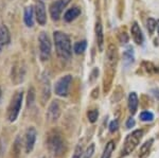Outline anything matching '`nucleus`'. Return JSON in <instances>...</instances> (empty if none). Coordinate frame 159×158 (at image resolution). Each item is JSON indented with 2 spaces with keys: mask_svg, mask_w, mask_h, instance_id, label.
I'll use <instances>...</instances> for the list:
<instances>
[{
  "mask_svg": "<svg viewBox=\"0 0 159 158\" xmlns=\"http://www.w3.org/2000/svg\"><path fill=\"white\" fill-rule=\"evenodd\" d=\"M130 32H132V36L134 38V42L137 45H142L143 40H144V37H143L142 31H141L139 25L137 22H134L130 28Z\"/></svg>",
  "mask_w": 159,
  "mask_h": 158,
  "instance_id": "13",
  "label": "nucleus"
},
{
  "mask_svg": "<svg viewBox=\"0 0 159 158\" xmlns=\"http://www.w3.org/2000/svg\"><path fill=\"white\" fill-rule=\"evenodd\" d=\"M61 116V107L60 104H58L57 101H53L52 103L50 104L49 108H48L47 111V118L49 119L50 121L54 122L60 118Z\"/></svg>",
  "mask_w": 159,
  "mask_h": 158,
  "instance_id": "10",
  "label": "nucleus"
},
{
  "mask_svg": "<svg viewBox=\"0 0 159 158\" xmlns=\"http://www.w3.org/2000/svg\"><path fill=\"white\" fill-rule=\"evenodd\" d=\"M142 136L143 132L141 129H137V131L133 132L132 134L127 135V137L125 138L124 141V147H123V154L129 155L134 151L138 144H139Z\"/></svg>",
  "mask_w": 159,
  "mask_h": 158,
  "instance_id": "4",
  "label": "nucleus"
},
{
  "mask_svg": "<svg viewBox=\"0 0 159 158\" xmlns=\"http://www.w3.org/2000/svg\"><path fill=\"white\" fill-rule=\"evenodd\" d=\"M118 127H119V123H118V120H114L110 122L109 124V131L111 132V133H114V132H116L118 129Z\"/></svg>",
  "mask_w": 159,
  "mask_h": 158,
  "instance_id": "29",
  "label": "nucleus"
},
{
  "mask_svg": "<svg viewBox=\"0 0 159 158\" xmlns=\"http://www.w3.org/2000/svg\"><path fill=\"white\" fill-rule=\"evenodd\" d=\"M86 47H87V42H86V40H81V42L75 43L73 50H74V52H75L76 54H82V53H84V51L86 50Z\"/></svg>",
  "mask_w": 159,
  "mask_h": 158,
  "instance_id": "19",
  "label": "nucleus"
},
{
  "mask_svg": "<svg viewBox=\"0 0 159 158\" xmlns=\"http://www.w3.org/2000/svg\"><path fill=\"white\" fill-rule=\"evenodd\" d=\"M106 63L108 66H114L116 65L117 63V60H118V53H117V48L115 47L114 45H109L108 48H107V51H106Z\"/></svg>",
  "mask_w": 159,
  "mask_h": 158,
  "instance_id": "11",
  "label": "nucleus"
},
{
  "mask_svg": "<svg viewBox=\"0 0 159 158\" xmlns=\"http://www.w3.org/2000/svg\"><path fill=\"white\" fill-rule=\"evenodd\" d=\"M22 99H24V93L22 90H19L15 93V96L13 97L11 103L9 105L7 108V120L10 122H14L17 119L21 108V104H22Z\"/></svg>",
  "mask_w": 159,
  "mask_h": 158,
  "instance_id": "3",
  "label": "nucleus"
},
{
  "mask_svg": "<svg viewBox=\"0 0 159 158\" xmlns=\"http://www.w3.org/2000/svg\"><path fill=\"white\" fill-rule=\"evenodd\" d=\"M138 108V97L136 93H130L129 96V113L134 115Z\"/></svg>",
  "mask_w": 159,
  "mask_h": 158,
  "instance_id": "17",
  "label": "nucleus"
},
{
  "mask_svg": "<svg viewBox=\"0 0 159 158\" xmlns=\"http://www.w3.org/2000/svg\"><path fill=\"white\" fill-rule=\"evenodd\" d=\"M157 31H158V34H159V20L157 21Z\"/></svg>",
  "mask_w": 159,
  "mask_h": 158,
  "instance_id": "32",
  "label": "nucleus"
},
{
  "mask_svg": "<svg viewBox=\"0 0 159 158\" xmlns=\"http://www.w3.org/2000/svg\"><path fill=\"white\" fill-rule=\"evenodd\" d=\"M96 37H97V45L99 50L103 51L104 49V34H103V27H102L101 20H98L96 24Z\"/></svg>",
  "mask_w": 159,
  "mask_h": 158,
  "instance_id": "12",
  "label": "nucleus"
},
{
  "mask_svg": "<svg viewBox=\"0 0 159 158\" xmlns=\"http://www.w3.org/2000/svg\"><path fill=\"white\" fill-rule=\"evenodd\" d=\"M115 147H116L115 142L114 141H109L108 143L106 144V147H105L104 152H103V154H102L101 158H110V157H111V154H112V152H114Z\"/></svg>",
  "mask_w": 159,
  "mask_h": 158,
  "instance_id": "18",
  "label": "nucleus"
},
{
  "mask_svg": "<svg viewBox=\"0 0 159 158\" xmlns=\"http://www.w3.org/2000/svg\"><path fill=\"white\" fill-rule=\"evenodd\" d=\"M48 147H49V151L53 156L60 157L65 153V142L61 138V134H58L57 132H52L49 135V137H48Z\"/></svg>",
  "mask_w": 159,
  "mask_h": 158,
  "instance_id": "2",
  "label": "nucleus"
},
{
  "mask_svg": "<svg viewBox=\"0 0 159 158\" xmlns=\"http://www.w3.org/2000/svg\"><path fill=\"white\" fill-rule=\"evenodd\" d=\"M71 82H72V76L71 75H65L61 76L60 80L55 83L54 86V90H55V95L60 96V97H66L68 95L69 88H70Z\"/></svg>",
  "mask_w": 159,
  "mask_h": 158,
  "instance_id": "6",
  "label": "nucleus"
},
{
  "mask_svg": "<svg viewBox=\"0 0 159 158\" xmlns=\"http://www.w3.org/2000/svg\"><path fill=\"white\" fill-rule=\"evenodd\" d=\"M82 155H83V147H82L81 144H78L75 150H74V154L72 158H81Z\"/></svg>",
  "mask_w": 159,
  "mask_h": 158,
  "instance_id": "26",
  "label": "nucleus"
},
{
  "mask_svg": "<svg viewBox=\"0 0 159 158\" xmlns=\"http://www.w3.org/2000/svg\"><path fill=\"white\" fill-rule=\"evenodd\" d=\"M50 97V85H49V80L45 79L43 81V101H47Z\"/></svg>",
  "mask_w": 159,
  "mask_h": 158,
  "instance_id": "21",
  "label": "nucleus"
},
{
  "mask_svg": "<svg viewBox=\"0 0 159 158\" xmlns=\"http://www.w3.org/2000/svg\"><path fill=\"white\" fill-rule=\"evenodd\" d=\"M124 60H125V62H129V64L134 63V52H133L132 47H129V49L124 52Z\"/></svg>",
  "mask_w": 159,
  "mask_h": 158,
  "instance_id": "22",
  "label": "nucleus"
},
{
  "mask_svg": "<svg viewBox=\"0 0 159 158\" xmlns=\"http://www.w3.org/2000/svg\"><path fill=\"white\" fill-rule=\"evenodd\" d=\"M80 14H81V9L78 7H73L65 13V15H64V20L67 22H70L75 19L76 17H79Z\"/></svg>",
  "mask_w": 159,
  "mask_h": 158,
  "instance_id": "15",
  "label": "nucleus"
},
{
  "mask_svg": "<svg viewBox=\"0 0 159 158\" xmlns=\"http://www.w3.org/2000/svg\"><path fill=\"white\" fill-rule=\"evenodd\" d=\"M34 97H35V91L33 88L29 89V96H28V105L31 106L34 103Z\"/></svg>",
  "mask_w": 159,
  "mask_h": 158,
  "instance_id": "28",
  "label": "nucleus"
},
{
  "mask_svg": "<svg viewBox=\"0 0 159 158\" xmlns=\"http://www.w3.org/2000/svg\"><path fill=\"white\" fill-rule=\"evenodd\" d=\"M87 117H88L89 121H90L91 123H94V122L97 121V119H98V117H99V111H97V109L89 111L88 113H87Z\"/></svg>",
  "mask_w": 159,
  "mask_h": 158,
  "instance_id": "25",
  "label": "nucleus"
},
{
  "mask_svg": "<svg viewBox=\"0 0 159 158\" xmlns=\"http://www.w3.org/2000/svg\"><path fill=\"white\" fill-rule=\"evenodd\" d=\"M25 24L28 25V27H33L34 25V10H33V7H27L25 9Z\"/></svg>",
  "mask_w": 159,
  "mask_h": 158,
  "instance_id": "16",
  "label": "nucleus"
},
{
  "mask_svg": "<svg viewBox=\"0 0 159 158\" xmlns=\"http://www.w3.org/2000/svg\"><path fill=\"white\" fill-rule=\"evenodd\" d=\"M53 38H54L56 54L58 55V57L64 61L70 60L72 56V48L68 35L61 31H55L53 33Z\"/></svg>",
  "mask_w": 159,
  "mask_h": 158,
  "instance_id": "1",
  "label": "nucleus"
},
{
  "mask_svg": "<svg viewBox=\"0 0 159 158\" xmlns=\"http://www.w3.org/2000/svg\"><path fill=\"white\" fill-rule=\"evenodd\" d=\"M140 119L144 122H148V121H152L154 119V115L148 111H144L140 114Z\"/></svg>",
  "mask_w": 159,
  "mask_h": 158,
  "instance_id": "24",
  "label": "nucleus"
},
{
  "mask_svg": "<svg viewBox=\"0 0 159 158\" xmlns=\"http://www.w3.org/2000/svg\"><path fill=\"white\" fill-rule=\"evenodd\" d=\"M134 125H135V120L133 118H129L126 122V127L127 129H132Z\"/></svg>",
  "mask_w": 159,
  "mask_h": 158,
  "instance_id": "31",
  "label": "nucleus"
},
{
  "mask_svg": "<svg viewBox=\"0 0 159 158\" xmlns=\"http://www.w3.org/2000/svg\"><path fill=\"white\" fill-rule=\"evenodd\" d=\"M10 43V32L6 25H0V52Z\"/></svg>",
  "mask_w": 159,
  "mask_h": 158,
  "instance_id": "14",
  "label": "nucleus"
},
{
  "mask_svg": "<svg viewBox=\"0 0 159 158\" xmlns=\"http://www.w3.org/2000/svg\"><path fill=\"white\" fill-rule=\"evenodd\" d=\"M153 144V139H150L148 140L147 142H145L144 144H142V147H140V152H139V156L140 157H144L145 155L148 154V151H150L151 147H152Z\"/></svg>",
  "mask_w": 159,
  "mask_h": 158,
  "instance_id": "20",
  "label": "nucleus"
},
{
  "mask_svg": "<svg viewBox=\"0 0 159 158\" xmlns=\"http://www.w3.org/2000/svg\"><path fill=\"white\" fill-rule=\"evenodd\" d=\"M0 100H1V90H0Z\"/></svg>",
  "mask_w": 159,
  "mask_h": 158,
  "instance_id": "33",
  "label": "nucleus"
},
{
  "mask_svg": "<svg viewBox=\"0 0 159 158\" xmlns=\"http://www.w3.org/2000/svg\"><path fill=\"white\" fill-rule=\"evenodd\" d=\"M69 2H70V0H56V1H54L52 4H51L50 15L53 20L60 19L61 12H63L64 9L68 6Z\"/></svg>",
  "mask_w": 159,
  "mask_h": 158,
  "instance_id": "7",
  "label": "nucleus"
},
{
  "mask_svg": "<svg viewBox=\"0 0 159 158\" xmlns=\"http://www.w3.org/2000/svg\"><path fill=\"white\" fill-rule=\"evenodd\" d=\"M120 42L122 43V44H126L127 42H129V37H127V35L125 34V33H121V35H120Z\"/></svg>",
  "mask_w": 159,
  "mask_h": 158,
  "instance_id": "30",
  "label": "nucleus"
},
{
  "mask_svg": "<svg viewBox=\"0 0 159 158\" xmlns=\"http://www.w3.org/2000/svg\"><path fill=\"white\" fill-rule=\"evenodd\" d=\"M93 153H94V144H90V146L88 147V149L86 150V152L84 153L83 158H91Z\"/></svg>",
  "mask_w": 159,
  "mask_h": 158,
  "instance_id": "27",
  "label": "nucleus"
},
{
  "mask_svg": "<svg viewBox=\"0 0 159 158\" xmlns=\"http://www.w3.org/2000/svg\"><path fill=\"white\" fill-rule=\"evenodd\" d=\"M36 136H37V133L34 127L28 129L27 133H25V153H31L33 151L35 141H36Z\"/></svg>",
  "mask_w": 159,
  "mask_h": 158,
  "instance_id": "8",
  "label": "nucleus"
},
{
  "mask_svg": "<svg viewBox=\"0 0 159 158\" xmlns=\"http://www.w3.org/2000/svg\"><path fill=\"white\" fill-rule=\"evenodd\" d=\"M38 43H39V56L42 58V61H48L50 58L51 55V40L49 36L47 35V33L42 32L38 37Z\"/></svg>",
  "mask_w": 159,
  "mask_h": 158,
  "instance_id": "5",
  "label": "nucleus"
},
{
  "mask_svg": "<svg viewBox=\"0 0 159 158\" xmlns=\"http://www.w3.org/2000/svg\"><path fill=\"white\" fill-rule=\"evenodd\" d=\"M35 14H36V19L39 25H43L47 22V13H46V7L43 1L38 0L35 6Z\"/></svg>",
  "mask_w": 159,
  "mask_h": 158,
  "instance_id": "9",
  "label": "nucleus"
},
{
  "mask_svg": "<svg viewBox=\"0 0 159 158\" xmlns=\"http://www.w3.org/2000/svg\"><path fill=\"white\" fill-rule=\"evenodd\" d=\"M147 27H148V31L150 32L151 34H153L155 29L157 28V21L153 18H148L147 20Z\"/></svg>",
  "mask_w": 159,
  "mask_h": 158,
  "instance_id": "23",
  "label": "nucleus"
}]
</instances>
